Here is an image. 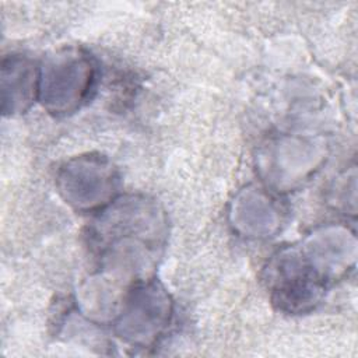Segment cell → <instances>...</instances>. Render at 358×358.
<instances>
[{"label": "cell", "mask_w": 358, "mask_h": 358, "mask_svg": "<svg viewBox=\"0 0 358 358\" xmlns=\"http://www.w3.org/2000/svg\"><path fill=\"white\" fill-rule=\"evenodd\" d=\"M148 292L150 285H140L130 291L120 322L122 334L129 337L131 343H141L143 345L154 341L171 319L168 296L154 285L150 302H147Z\"/></svg>", "instance_id": "7a4b0ae2"}, {"label": "cell", "mask_w": 358, "mask_h": 358, "mask_svg": "<svg viewBox=\"0 0 358 358\" xmlns=\"http://www.w3.org/2000/svg\"><path fill=\"white\" fill-rule=\"evenodd\" d=\"M94 64L80 50L57 53L41 69L39 96L56 113H67L85 101L94 83Z\"/></svg>", "instance_id": "6da1fadb"}, {"label": "cell", "mask_w": 358, "mask_h": 358, "mask_svg": "<svg viewBox=\"0 0 358 358\" xmlns=\"http://www.w3.org/2000/svg\"><path fill=\"white\" fill-rule=\"evenodd\" d=\"M3 110L24 112L39 96L41 69L28 59L11 56L3 60Z\"/></svg>", "instance_id": "3957f363"}]
</instances>
